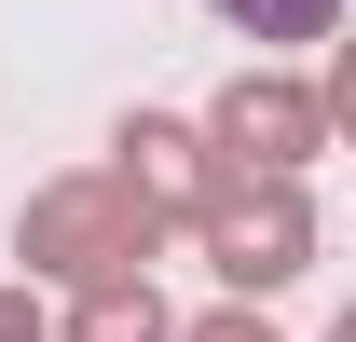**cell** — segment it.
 <instances>
[{"label":"cell","mask_w":356,"mask_h":342,"mask_svg":"<svg viewBox=\"0 0 356 342\" xmlns=\"http://www.w3.org/2000/svg\"><path fill=\"white\" fill-rule=\"evenodd\" d=\"M151 233H165V206L110 165V178H55V192H28L14 260H28V274H69V288H124L137 260H151Z\"/></svg>","instance_id":"obj_1"},{"label":"cell","mask_w":356,"mask_h":342,"mask_svg":"<svg viewBox=\"0 0 356 342\" xmlns=\"http://www.w3.org/2000/svg\"><path fill=\"white\" fill-rule=\"evenodd\" d=\"M233 28H247V42H329V14H343V0H220Z\"/></svg>","instance_id":"obj_6"},{"label":"cell","mask_w":356,"mask_h":342,"mask_svg":"<svg viewBox=\"0 0 356 342\" xmlns=\"http://www.w3.org/2000/svg\"><path fill=\"white\" fill-rule=\"evenodd\" d=\"M0 342H55V315H42L28 288H0Z\"/></svg>","instance_id":"obj_7"},{"label":"cell","mask_w":356,"mask_h":342,"mask_svg":"<svg viewBox=\"0 0 356 342\" xmlns=\"http://www.w3.org/2000/svg\"><path fill=\"white\" fill-rule=\"evenodd\" d=\"M55 342H165V301H151V274H124V288H83V315Z\"/></svg>","instance_id":"obj_5"},{"label":"cell","mask_w":356,"mask_h":342,"mask_svg":"<svg viewBox=\"0 0 356 342\" xmlns=\"http://www.w3.org/2000/svg\"><path fill=\"white\" fill-rule=\"evenodd\" d=\"M315 137H329V96H302V83H261V69H247V83L206 110V192H220V178H288Z\"/></svg>","instance_id":"obj_3"},{"label":"cell","mask_w":356,"mask_h":342,"mask_svg":"<svg viewBox=\"0 0 356 342\" xmlns=\"http://www.w3.org/2000/svg\"><path fill=\"white\" fill-rule=\"evenodd\" d=\"M192 342H274V329H261V315H206Z\"/></svg>","instance_id":"obj_8"},{"label":"cell","mask_w":356,"mask_h":342,"mask_svg":"<svg viewBox=\"0 0 356 342\" xmlns=\"http://www.w3.org/2000/svg\"><path fill=\"white\" fill-rule=\"evenodd\" d=\"M124 178L151 192V206H178V219H192V206H206V137H192V124H151V110H137V124H124Z\"/></svg>","instance_id":"obj_4"},{"label":"cell","mask_w":356,"mask_h":342,"mask_svg":"<svg viewBox=\"0 0 356 342\" xmlns=\"http://www.w3.org/2000/svg\"><path fill=\"white\" fill-rule=\"evenodd\" d=\"M192 219H206V247H220L233 288H288V274H315V206H302V178H220Z\"/></svg>","instance_id":"obj_2"}]
</instances>
